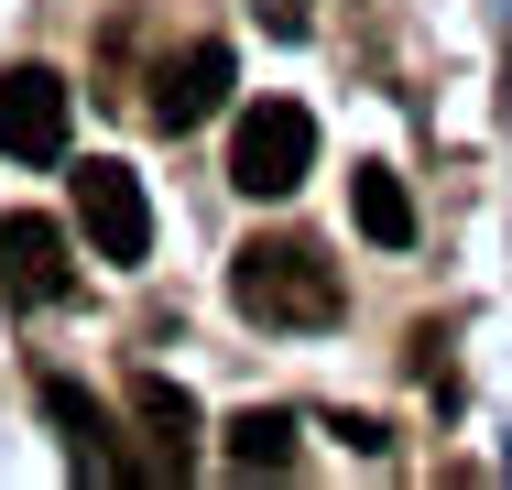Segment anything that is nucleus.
I'll return each mask as SVG.
<instances>
[{
    "label": "nucleus",
    "instance_id": "obj_6",
    "mask_svg": "<svg viewBox=\"0 0 512 490\" xmlns=\"http://www.w3.org/2000/svg\"><path fill=\"white\" fill-rule=\"evenodd\" d=\"M218 88H229V44H186V55L153 77V120H164V131H197L207 109H218Z\"/></svg>",
    "mask_w": 512,
    "mask_h": 490
},
{
    "label": "nucleus",
    "instance_id": "obj_1",
    "mask_svg": "<svg viewBox=\"0 0 512 490\" xmlns=\"http://www.w3.org/2000/svg\"><path fill=\"white\" fill-rule=\"evenodd\" d=\"M229 294H240V316H251V327H338V262H327L316 240H295V229L240 240Z\"/></svg>",
    "mask_w": 512,
    "mask_h": 490
},
{
    "label": "nucleus",
    "instance_id": "obj_9",
    "mask_svg": "<svg viewBox=\"0 0 512 490\" xmlns=\"http://www.w3.org/2000/svg\"><path fill=\"white\" fill-rule=\"evenodd\" d=\"M349 207H360V240H382V251L414 240V196H404L393 164H360V175H349Z\"/></svg>",
    "mask_w": 512,
    "mask_h": 490
},
{
    "label": "nucleus",
    "instance_id": "obj_5",
    "mask_svg": "<svg viewBox=\"0 0 512 490\" xmlns=\"http://www.w3.org/2000/svg\"><path fill=\"white\" fill-rule=\"evenodd\" d=\"M0 284L22 294V305H66V294H77V273H66V229L33 218V207H11V218H0Z\"/></svg>",
    "mask_w": 512,
    "mask_h": 490
},
{
    "label": "nucleus",
    "instance_id": "obj_8",
    "mask_svg": "<svg viewBox=\"0 0 512 490\" xmlns=\"http://www.w3.org/2000/svg\"><path fill=\"white\" fill-rule=\"evenodd\" d=\"M131 425H153V469H164V480H186V469H197V403H186L175 382H153V371H142V382H131Z\"/></svg>",
    "mask_w": 512,
    "mask_h": 490
},
{
    "label": "nucleus",
    "instance_id": "obj_10",
    "mask_svg": "<svg viewBox=\"0 0 512 490\" xmlns=\"http://www.w3.org/2000/svg\"><path fill=\"white\" fill-rule=\"evenodd\" d=\"M295 436H306L295 414H240V425H229V469H251V480H284V469H295Z\"/></svg>",
    "mask_w": 512,
    "mask_h": 490
},
{
    "label": "nucleus",
    "instance_id": "obj_3",
    "mask_svg": "<svg viewBox=\"0 0 512 490\" xmlns=\"http://www.w3.org/2000/svg\"><path fill=\"white\" fill-rule=\"evenodd\" d=\"M66 131H77V98H66L55 66H11V77H0V153H11V164H55Z\"/></svg>",
    "mask_w": 512,
    "mask_h": 490
},
{
    "label": "nucleus",
    "instance_id": "obj_2",
    "mask_svg": "<svg viewBox=\"0 0 512 490\" xmlns=\"http://www.w3.org/2000/svg\"><path fill=\"white\" fill-rule=\"evenodd\" d=\"M229 175H240V196H295L316 175V109L306 98H251L240 131H229Z\"/></svg>",
    "mask_w": 512,
    "mask_h": 490
},
{
    "label": "nucleus",
    "instance_id": "obj_11",
    "mask_svg": "<svg viewBox=\"0 0 512 490\" xmlns=\"http://www.w3.org/2000/svg\"><path fill=\"white\" fill-rule=\"evenodd\" d=\"M502 22H512V0H502Z\"/></svg>",
    "mask_w": 512,
    "mask_h": 490
},
{
    "label": "nucleus",
    "instance_id": "obj_7",
    "mask_svg": "<svg viewBox=\"0 0 512 490\" xmlns=\"http://www.w3.org/2000/svg\"><path fill=\"white\" fill-rule=\"evenodd\" d=\"M44 414H55V436H66V458H77V480H120V447H109V414L88 403V382H44Z\"/></svg>",
    "mask_w": 512,
    "mask_h": 490
},
{
    "label": "nucleus",
    "instance_id": "obj_4",
    "mask_svg": "<svg viewBox=\"0 0 512 490\" xmlns=\"http://www.w3.org/2000/svg\"><path fill=\"white\" fill-rule=\"evenodd\" d=\"M77 229L99 240V262H142L153 251V207H142V175L131 164H77Z\"/></svg>",
    "mask_w": 512,
    "mask_h": 490
}]
</instances>
